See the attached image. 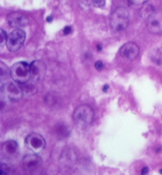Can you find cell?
I'll return each instance as SVG.
<instances>
[{"mask_svg": "<svg viewBox=\"0 0 162 175\" xmlns=\"http://www.w3.org/2000/svg\"><path fill=\"white\" fill-rule=\"evenodd\" d=\"M109 88H110V86L108 85H105L104 86L103 88L102 91L104 93H106L107 92V90L109 89Z\"/></svg>", "mask_w": 162, "mask_h": 175, "instance_id": "cell-22", "label": "cell"}, {"mask_svg": "<svg viewBox=\"0 0 162 175\" xmlns=\"http://www.w3.org/2000/svg\"><path fill=\"white\" fill-rule=\"evenodd\" d=\"M25 38L24 30L20 29H14L8 36L6 44L7 49L11 52L18 51L24 45Z\"/></svg>", "mask_w": 162, "mask_h": 175, "instance_id": "cell-4", "label": "cell"}, {"mask_svg": "<svg viewBox=\"0 0 162 175\" xmlns=\"http://www.w3.org/2000/svg\"><path fill=\"white\" fill-rule=\"evenodd\" d=\"M151 60L157 65L162 64V52L159 49H154L150 52Z\"/></svg>", "mask_w": 162, "mask_h": 175, "instance_id": "cell-14", "label": "cell"}, {"mask_svg": "<svg viewBox=\"0 0 162 175\" xmlns=\"http://www.w3.org/2000/svg\"><path fill=\"white\" fill-rule=\"evenodd\" d=\"M42 163V158L37 154H27L22 158V166L26 171L35 170L41 166Z\"/></svg>", "mask_w": 162, "mask_h": 175, "instance_id": "cell-8", "label": "cell"}, {"mask_svg": "<svg viewBox=\"0 0 162 175\" xmlns=\"http://www.w3.org/2000/svg\"><path fill=\"white\" fill-rule=\"evenodd\" d=\"M159 172H160V174H162V169H160V170H159Z\"/></svg>", "mask_w": 162, "mask_h": 175, "instance_id": "cell-25", "label": "cell"}, {"mask_svg": "<svg viewBox=\"0 0 162 175\" xmlns=\"http://www.w3.org/2000/svg\"><path fill=\"white\" fill-rule=\"evenodd\" d=\"M86 1H87V0H86Z\"/></svg>", "mask_w": 162, "mask_h": 175, "instance_id": "cell-26", "label": "cell"}, {"mask_svg": "<svg viewBox=\"0 0 162 175\" xmlns=\"http://www.w3.org/2000/svg\"><path fill=\"white\" fill-rule=\"evenodd\" d=\"M102 47L101 45L98 44V45L97 46V50L98 52H101L102 51Z\"/></svg>", "mask_w": 162, "mask_h": 175, "instance_id": "cell-24", "label": "cell"}, {"mask_svg": "<svg viewBox=\"0 0 162 175\" xmlns=\"http://www.w3.org/2000/svg\"><path fill=\"white\" fill-rule=\"evenodd\" d=\"M7 38H8V36H7V33L4 30L1 29L0 30V45L1 47H2V46L6 44Z\"/></svg>", "mask_w": 162, "mask_h": 175, "instance_id": "cell-16", "label": "cell"}, {"mask_svg": "<svg viewBox=\"0 0 162 175\" xmlns=\"http://www.w3.org/2000/svg\"><path fill=\"white\" fill-rule=\"evenodd\" d=\"M76 157L74 152L71 150H67L63 153L61 157V162L67 166H70L76 161Z\"/></svg>", "mask_w": 162, "mask_h": 175, "instance_id": "cell-13", "label": "cell"}, {"mask_svg": "<svg viewBox=\"0 0 162 175\" xmlns=\"http://www.w3.org/2000/svg\"><path fill=\"white\" fill-rule=\"evenodd\" d=\"M94 112L89 105L83 104L78 106L73 113V119L76 124L81 127L90 124L93 121Z\"/></svg>", "mask_w": 162, "mask_h": 175, "instance_id": "cell-1", "label": "cell"}, {"mask_svg": "<svg viewBox=\"0 0 162 175\" xmlns=\"http://www.w3.org/2000/svg\"><path fill=\"white\" fill-rule=\"evenodd\" d=\"M155 10L154 7L151 5H147L141 8L139 14L142 18L147 19L148 17Z\"/></svg>", "mask_w": 162, "mask_h": 175, "instance_id": "cell-15", "label": "cell"}, {"mask_svg": "<svg viewBox=\"0 0 162 175\" xmlns=\"http://www.w3.org/2000/svg\"><path fill=\"white\" fill-rule=\"evenodd\" d=\"M71 31H72L71 28L70 26H67L64 28V29H63V33H64L65 35H68L71 33Z\"/></svg>", "mask_w": 162, "mask_h": 175, "instance_id": "cell-20", "label": "cell"}, {"mask_svg": "<svg viewBox=\"0 0 162 175\" xmlns=\"http://www.w3.org/2000/svg\"><path fill=\"white\" fill-rule=\"evenodd\" d=\"M2 94L11 100H18L23 96L24 91L17 83L8 82L3 85L1 88Z\"/></svg>", "mask_w": 162, "mask_h": 175, "instance_id": "cell-7", "label": "cell"}, {"mask_svg": "<svg viewBox=\"0 0 162 175\" xmlns=\"http://www.w3.org/2000/svg\"><path fill=\"white\" fill-rule=\"evenodd\" d=\"M146 20V26L150 33L158 34L162 32V11L155 10Z\"/></svg>", "mask_w": 162, "mask_h": 175, "instance_id": "cell-6", "label": "cell"}, {"mask_svg": "<svg viewBox=\"0 0 162 175\" xmlns=\"http://www.w3.org/2000/svg\"><path fill=\"white\" fill-rule=\"evenodd\" d=\"M129 2L134 5H138L144 4L149 0H128Z\"/></svg>", "mask_w": 162, "mask_h": 175, "instance_id": "cell-18", "label": "cell"}, {"mask_svg": "<svg viewBox=\"0 0 162 175\" xmlns=\"http://www.w3.org/2000/svg\"><path fill=\"white\" fill-rule=\"evenodd\" d=\"M95 67L98 71H101L104 68L103 63L101 61H97L95 64Z\"/></svg>", "mask_w": 162, "mask_h": 175, "instance_id": "cell-19", "label": "cell"}, {"mask_svg": "<svg viewBox=\"0 0 162 175\" xmlns=\"http://www.w3.org/2000/svg\"><path fill=\"white\" fill-rule=\"evenodd\" d=\"M10 74L15 82L19 84H26L31 79L30 65L25 61L16 63L11 69Z\"/></svg>", "mask_w": 162, "mask_h": 175, "instance_id": "cell-2", "label": "cell"}, {"mask_svg": "<svg viewBox=\"0 0 162 175\" xmlns=\"http://www.w3.org/2000/svg\"><path fill=\"white\" fill-rule=\"evenodd\" d=\"M53 20V17L52 16H48L46 18V21L48 22H52Z\"/></svg>", "mask_w": 162, "mask_h": 175, "instance_id": "cell-23", "label": "cell"}, {"mask_svg": "<svg viewBox=\"0 0 162 175\" xmlns=\"http://www.w3.org/2000/svg\"><path fill=\"white\" fill-rule=\"evenodd\" d=\"M25 142L30 150L35 152L42 151L46 145L44 137L38 133L36 132L29 134L25 140Z\"/></svg>", "mask_w": 162, "mask_h": 175, "instance_id": "cell-5", "label": "cell"}, {"mask_svg": "<svg viewBox=\"0 0 162 175\" xmlns=\"http://www.w3.org/2000/svg\"><path fill=\"white\" fill-rule=\"evenodd\" d=\"M149 171V168L147 167H145L144 168L142 169V171H141V174L142 175H146L148 173Z\"/></svg>", "mask_w": 162, "mask_h": 175, "instance_id": "cell-21", "label": "cell"}, {"mask_svg": "<svg viewBox=\"0 0 162 175\" xmlns=\"http://www.w3.org/2000/svg\"><path fill=\"white\" fill-rule=\"evenodd\" d=\"M18 149V144L16 141L8 140L3 143L2 147V151L5 156L11 157L17 153Z\"/></svg>", "mask_w": 162, "mask_h": 175, "instance_id": "cell-12", "label": "cell"}, {"mask_svg": "<svg viewBox=\"0 0 162 175\" xmlns=\"http://www.w3.org/2000/svg\"><path fill=\"white\" fill-rule=\"evenodd\" d=\"M30 70L31 78L34 81H38L44 77L46 69L43 62L35 61L30 63Z\"/></svg>", "mask_w": 162, "mask_h": 175, "instance_id": "cell-11", "label": "cell"}, {"mask_svg": "<svg viewBox=\"0 0 162 175\" xmlns=\"http://www.w3.org/2000/svg\"><path fill=\"white\" fill-rule=\"evenodd\" d=\"M119 53L123 58L131 61L137 57L139 54V48L137 44L129 42L121 47Z\"/></svg>", "mask_w": 162, "mask_h": 175, "instance_id": "cell-9", "label": "cell"}, {"mask_svg": "<svg viewBox=\"0 0 162 175\" xmlns=\"http://www.w3.org/2000/svg\"><path fill=\"white\" fill-rule=\"evenodd\" d=\"M105 0H93V4L97 8H101L105 5Z\"/></svg>", "mask_w": 162, "mask_h": 175, "instance_id": "cell-17", "label": "cell"}, {"mask_svg": "<svg viewBox=\"0 0 162 175\" xmlns=\"http://www.w3.org/2000/svg\"><path fill=\"white\" fill-rule=\"evenodd\" d=\"M7 21L10 26L14 28L26 26L29 20L25 15L17 12H13L7 15Z\"/></svg>", "mask_w": 162, "mask_h": 175, "instance_id": "cell-10", "label": "cell"}, {"mask_svg": "<svg viewBox=\"0 0 162 175\" xmlns=\"http://www.w3.org/2000/svg\"><path fill=\"white\" fill-rule=\"evenodd\" d=\"M129 22V13L126 8L119 7L112 14L110 26L112 29L117 32L125 30Z\"/></svg>", "mask_w": 162, "mask_h": 175, "instance_id": "cell-3", "label": "cell"}]
</instances>
